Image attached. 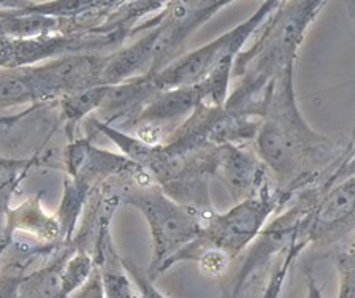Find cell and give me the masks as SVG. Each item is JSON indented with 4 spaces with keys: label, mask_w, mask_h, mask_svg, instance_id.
<instances>
[{
    "label": "cell",
    "mask_w": 355,
    "mask_h": 298,
    "mask_svg": "<svg viewBox=\"0 0 355 298\" xmlns=\"http://www.w3.org/2000/svg\"><path fill=\"white\" fill-rule=\"evenodd\" d=\"M254 151L281 191L300 195L320 186L340 165L346 149L311 129L300 112L293 70L266 92Z\"/></svg>",
    "instance_id": "6da1fadb"
},
{
    "label": "cell",
    "mask_w": 355,
    "mask_h": 298,
    "mask_svg": "<svg viewBox=\"0 0 355 298\" xmlns=\"http://www.w3.org/2000/svg\"><path fill=\"white\" fill-rule=\"evenodd\" d=\"M325 2H279L255 32V40L235 58L232 80L236 87L224 105L227 112L260 119L270 86L295 69L298 49Z\"/></svg>",
    "instance_id": "7a4b0ae2"
},
{
    "label": "cell",
    "mask_w": 355,
    "mask_h": 298,
    "mask_svg": "<svg viewBox=\"0 0 355 298\" xmlns=\"http://www.w3.org/2000/svg\"><path fill=\"white\" fill-rule=\"evenodd\" d=\"M230 2H170L155 16L148 34L108 56L100 86H114L154 75L175 60L186 38Z\"/></svg>",
    "instance_id": "3957f363"
},
{
    "label": "cell",
    "mask_w": 355,
    "mask_h": 298,
    "mask_svg": "<svg viewBox=\"0 0 355 298\" xmlns=\"http://www.w3.org/2000/svg\"><path fill=\"white\" fill-rule=\"evenodd\" d=\"M132 207L140 209L151 231L153 256L148 278L157 276L173 267L180 254L202 234V219L198 213L168 197L155 183L135 184L130 181L121 194Z\"/></svg>",
    "instance_id": "277c9868"
},
{
    "label": "cell",
    "mask_w": 355,
    "mask_h": 298,
    "mask_svg": "<svg viewBox=\"0 0 355 298\" xmlns=\"http://www.w3.org/2000/svg\"><path fill=\"white\" fill-rule=\"evenodd\" d=\"M295 197L291 192L281 191L273 181L265 184L257 194L238 202L227 213H214L203 222L202 234L181 252L184 261L192 251L211 247L224 252L233 261L249 245L259 238L276 209H279Z\"/></svg>",
    "instance_id": "5b68a950"
},
{
    "label": "cell",
    "mask_w": 355,
    "mask_h": 298,
    "mask_svg": "<svg viewBox=\"0 0 355 298\" xmlns=\"http://www.w3.org/2000/svg\"><path fill=\"white\" fill-rule=\"evenodd\" d=\"M277 3L279 2L268 0V2L260 5L251 18L238 24L235 29L225 32L224 35L218 37L216 40L196 49V51L176 58L159 73L148 75L154 89L162 92L176 89V87L200 85L225 60H235L249 38L255 35V32L265 23V19L275 12Z\"/></svg>",
    "instance_id": "8992f818"
},
{
    "label": "cell",
    "mask_w": 355,
    "mask_h": 298,
    "mask_svg": "<svg viewBox=\"0 0 355 298\" xmlns=\"http://www.w3.org/2000/svg\"><path fill=\"white\" fill-rule=\"evenodd\" d=\"M236 203L246 200L268 184L270 172L257 152L244 145H224L216 148L214 173Z\"/></svg>",
    "instance_id": "52a82bcc"
},
{
    "label": "cell",
    "mask_w": 355,
    "mask_h": 298,
    "mask_svg": "<svg viewBox=\"0 0 355 298\" xmlns=\"http://www.w3.org/2000/svg\"><path fill=\"white\" fill-rule=\"evenodd\" d=\"M203 103H214L213 89L207 81L196 86L176 87V89L162 91L155 96L133 124H155L162 125L164 123L191 116ZM219 107V105H218Z\"/></svg>",
    "instance_id": "ba28073f"
},
{
    "label": "cell",
    "mask_w": 355,
    "mask_h": 298,
    "mask_svg": "<svg viewBox=\"0 0 355 298\" xmlns=\"http://www.w3.org/2000/svg\"><path fill=\"white\" fill-rule=\"evenodd\" d=\"M38 202V200H37ZM37 202H27L24 205L8 214V227H18L33 234L38 238L51 241L62 236L59 220H53L42 213Z\"/></svg>",
    "instance_id": "9c48e42d"
},
{
    "label": "cell",
    "mask_w": 355,
    "mask_h": 298,
    "mask_svg": "<svg viewBox=\"0 0 355 298\" xmlns=\"http://www.w3.org/2000/svg\"><path fill=\"white\" fill-rule=\"evenodd\" d=\"M98 267L96 258L80 251L59 263V290L62 298H69L85 286Z\"/></svg>",
    "instance_id": "30bf717a"
},
{
    "label": "cell",
    "mask_w": 355,
    "mask_h": 298,
    "mask_svg": "<svg viewBox=\"0 0 355 298\" xmlns=\"http://www.w3.org/2000/svg\"><path fill=\"white\" fill-rule=\"evenodd\" d=\"M340 294L338 298H355V241L338 258Z\"/></svg>",
    "instance_id": "8fae6325"
},
{
    "label": "cell",
    "mask_w": 355,
    "mask_h": 298,
    "mask_svg": "<svg viewBox=\"0 0 355 298\" xmlns=\"http://www.w3.org/2000/svg\"><path fill=\"white\" fill-rule=\"evenodd\" d=\"M121 263L127 272V274L130 276L133 284H135L140 298H166L162 294V292H159L157 289H155L154 281L148 278L146 272H143L141 268H138L132 261H129V258H122L121 257Z\"/></svg>",
    "instance_id": "7c38bea8"
},
{
    "label": "cell",
    "mask_w": 355,
    "mask_h": 298,
    "mask_svg": "<svg viewBox=\"0 0 355 298\" xmlns=\"http://www.w3.org/2000/svg\"><path fill=\"white\" fill-rule=\"evenodd\" d=\"M26 278L19 270L0 272V298H22V286Z\"/></svg>",
    "instance_id": "4fadbf2b"
},
{
    "label": "cell",
    "mask_w": 355,
    "mask_h": 298,
    "mask_svg": "<svg viewBox=\"0 0 355 298\" xmlns=\"http://www.w3.org/2000/svg\"><path fill=\"white\" fill-rule=\"evenodd\" d=\"M71 298H107L103 287L102 272L97 268L94 274L89 278L87 283L81 287L80 290H76Z\"/></svg>",
    "instance_id": "5bb4252c"
},
{
    "label": "cell",
    "mask_w": 355,
    "mask_h": 298,
    "mask_svg": "<svg viewBox=\"0 0 355 298\" xmlns=\"http://www.w3.org/2000/svg\"><path fill=\"white\" fill-rule=\"evenodd\" d=\"M22 167H26V161H15V159L0 157V179H2L3 176L15 175Z\"/></svg>",
    "instance_id": "9a60e30c"
}]
</instances>
